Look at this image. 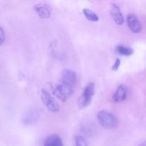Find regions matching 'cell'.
<instances>
[{
	"instance_id": "6da1fadb",
	"label": "cell",
	"mask_w": 146,
	"mask_h": 146,
	"mask_svg": "<svg viewBox=\"0 0 146 146\" xmlns=\"http://www.w3.org/2000/svg\"><path fill=\"white\" fill-rule=\"evenodd\" d=\"M99 123L107 129H113L117 126V119L113 113L107 111H100L97 113Z\"/></svg>"
},
{
	"instance_id": "7a4b0ae2",
	"label": "cell",
	"mask_w": 146,
	"mask_h": 146,
	"mask_svg": "<svg viewBox=\"0 0 146 146\" xmlns=\"http://www.w3.org/2000/svg\"><path fill=\"white\" fill-rule=\"evenodd\" d=\"M52 92L59 100L62 102H65L73 94L74 88L60 83L54 86Z\"/></svg>"
},
{
	"instance_id": "3957f363",
	"label": "cell",
	"mask_w": 146,
	"mask_h": 146,
	"mask_svg": "<svg viewBox=\"0 0 146 146\" xmlns=\"http://www.w3.org/2000/svg\"><path fill=\"white\" fill-rule=\"evenodd\" d=\"M94 94V84L93 83H89L83 90V92L79 99V106L83 108L89 106L92 100Z\"/></svg>"
},
{
	"instance_id": "277c9868",
	"label": "cell",
	"mask_w": 146,
	"mask_h": 146,
	"mask_svg": "<svg viewBox=\"0 0 146 146\" xmlns=\"http://www.w3.org/2000/svg\"><path fill=\"white\" fill-rule=\"evenodd\" d=\"M42 102L47 107V109L52 113H57L60 111V105L51 94L46 90L42 89L40 94Z\"/></svg>"
},
{
	"instance_id": "5b68a950",
	"label": "cell",
	"mask_w": 146,
	"mask_h": 146,
	"mask_svg": "<svg viewBox=\"0 0 146 146\" xmlns=\"http://www.w3.org/2000/svg\"><path fill=\"white\" fill-rule=\"evenodd\" d=\"M77 81V76L76 73L71 69H64L62 72L61 83L66 86L74 88Z\"/></svg>"
},
{
	"instance_id": "8992f818",
	"label": "cell",
	"mask_w": 146,
	"mask_h": 146,
	"mask_svg": "<svg viewBox=\"0 0 146 146\" xmlns=\"http://www.w3.org/2000/svg\"><path fill=\"white\" fill-rule=\"evenodd\" d=\"M110 14L111 15L113 19L114 20L115 22L117 25H122V24H123V23L125 21L124 17H123V13H122L120 7L116 3L113 2L111 3V4H110Z\"/></svg>"
},
{
	"instance_id": "52a82bcc",
	"label": "cell",
	"mask_w": 146,
	"mask_h": 146,
	"mask_svg": "<svg viewBox=\"0 0 146 146\" xmlns=\"http://www.w3.org/2000/svg\"><path fill=\"white\" fill-rule=\"evenodd\" d=\"M127 24L129 29L133 31V33L140 32L142 30V25L140 20L137 17V16L133 14H130L127 17Z\"/></svg>"
},
{
	"instance_id": "ba28073f",
	"label": "cell",
	"mask_w": 146,
	"mask_h": 146,
	"mask_svg": "<svg viewBox=\"0 0 146 146\" xmlns=\"http://www.w3.org/2000/svg\"><path fill=\"white\" fill-rule=\"evenodd\" d=\"M34 9L41 19H49L52 15L50 7L44 3H39L34 5Z\"/></svg>"
},
{
	"instance_id": "9c48e42d",
	"label": "cell",
	"mask_w": 146,
	"mask_h": 146,
	"mask_svg": "<svg viewBox=\"0 0 146 146\" xmlns=\"http://www.w3.org/2000/svg\"><path fill=\"white\" fill-rule=\"evenodd\" d=\"M127 96V88L124 84H120L113 96V101L115 103H121L125 101Z\"/></svg>"
},
{
	"instance_id": "30bf717a",
	"label": "cell",
	"mask_w": 146,
	"mask_h": 146,
	"mask_svg": "<svg viewBox=\"0 0 146 146\" xmlns=\"http://www.w3.org/2000/svg\"><path fill=\"white\" fill-rule=\"evenodd\" d=\"M40 118V113L37 110H31L29 111L23 117V122L27 125L33 124L37 121Z\"/></svg>"
},
{
	"instance_id": "8fae6325",
	"label": "cell",
	"mask_w": 146,
	"mask_h": 146,
	"mask_svg": "<svg viewBox=\"0 0 146 146\" xmlns=\"http://www.w3.org/2000/svg\"><path fill=\"white\" fill-rule=\"evenodd\" d=\"M44 146H63L62 140L57 134H52L45 139Z\"/></svg>"
},
{
	"instance_id": "7c38bea8",
	"label": "cell",
	"mask_w": 146,
	"mask_h": 146,
	"mask_svg": "<svg viewBox=\"0 0 146 146\" xmlns=\"http://www.w3.org/2000/svg\"><path fill=\"white\" fill-rule=\"evenodd\" d=\"M82 13L84 15V17L90 21H93V22H96L99 20V17L96 13L92 11L91 9L88 8H84L82 9Z\"/></svg>"
},
{
	"instance_id": "4fadbf2b",
	"label": "cell",
	"mask_w": 146,
	"mask_h": 146,
	"mask_svg": "<svg viewBox=\"0 0 146 146\" xmlns=\"http://www.w3.org/2000/svg\"><path fill=\"white\" fill-rule=\"evenodd\" d=\"M115 50L118 54H121L123 56H129L132 55L133 53V49L131 47L126 46L123 45L117 46Z\"/></svg>"
},
{
	"instance_id": "5bb4252c",
	"label": "cell",
	"mask_w": 146,
	"mask_h": 146,
	"mask_svg": "<svg viewBox=\"0 0 146 146\" xmlns=\"http://www.w3.org/2000/svg\"><path fill=\"white\" fill-rule=\"evenodd\" d=\"M74 146H87V142L85 138L80 135L74 137Z\"/></svg>"
},
{
	"instance_id": "9a60e30c",
	"label": "cell",
	"mask_w": 146,
	"mask_h": 146,
	"mask_svg": "<svg viewBox=\"0 0 146 146\" xmlns=\"http://www.w3.org/2000/svg\"><path fill=\"white\" fill-rule=\"evenodd\" d=\"M120 64H121V61H120V59L119 58H116L114 64H113V66H112V70L113 71H117L118 70V68H120Z\"/></svg>"
},
{
	"instance_id": "2e32d148",
	"label": "cell",
	"mask_w": 146,
	"mask_h": 146,
	"mask_svg": "<svg viewBox=\"0 0 146 146\" xmlns=\"http://www.w3.org/2000/svg\"><path fill=\"white\" fill-rule=\"evenodd\" d=\"M5 33H4V29L1 27H0V46L2 45L5 41Z\"/></svg>"
},
{
	"instance_id": "e0dca14e",
	"label": "cell",
	"mask_w": 146,
	"mask_h": 146,
	"mask_svg": "<svg viewBox=\"0 0 146 146\" xmlns=\"http://www.w3.org/2000/svg\"><path fill=\"white\" fill-rule=\"evenodd\" d=\"M140 146H146V143H144V144H143V145H140Z\"/></svg>"
}]
</instances>
